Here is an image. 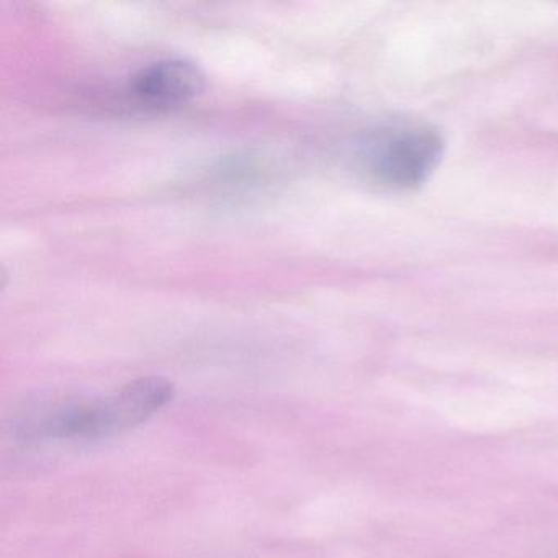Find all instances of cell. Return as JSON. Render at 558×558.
<instances>
[{
	"label": "cell",
	"instance_id": "1",
	"mask_svg": "<svg viewBox=\"0 0 558 558\" xmlns=\"http://www.w3.org/2000/svg\"><path fill=\"white\" fill-rule=\"evenodd\" d=\"M175 387L158 375L136 378L99 400L74 401L68 417L71 440L110 439L151 420L174 400Z\"/></svg>",
	"mask_w": 558,
	"mask_h": 558
},
{
	"label": "cell",
	"instance_id": "2",
	"mask_svg": "<svg viewBox=\"0 0 558 558\" xmlns=\"http://www.w3.org/2000/svg\"><path fill=\"white\" fill-rule=\"evenodd\" d=\"M444 153V138L427 125L387 126L365 142L362 162L387 187L416 189L433 175Z\"/></svg>",
	"mask_w": 558,
	"mask_h": 558
},
{
	"label": "cell",
	"instance_id": "3",
	"mask_svg": "<svg viewBox=\"0 0 558 558\" xmlns=\"http://www.w3.org/2000/svg\"><path fill=\"white\" fill-rule=\"evenodd\" d=\"M207 86L201 66L184 58H168L142 68L132 77L133 96L155 109H174L197 99Z\"/></svg>",
	"mask_w": 558,
	"mask_h": 558
}]
</instances>
